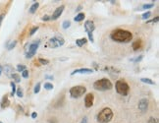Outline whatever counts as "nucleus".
Instances as JSON below:
<instances>
[{
  "label": "nucleus",
  "instance_id": "1",
  "mask_svg": "<svg viewBox=\"0 0 159 123\" xmlns=\"http://www.w3.org/2000/svg\"><path fill=\"white\" fill-rule=\"evenodd\" d=\"M110 37H111L113 40H115L117 43H129L133 38V35L129 31L122 30V29H117V30L113 31L111 33Z\"/></svg>",
  "mask_w": 159,
  "mask_h": 123
},
{
  "label": "nucleus",
  "instance_id": "2",
  "mask_svg": "<svg viewBox=\"0 0 159 123\" xmlns=\"http://www.w3.org/2000/svg\"><path fill=\"white\" fill-rule=\"evenodd\" d=\"M113 118V111L109 107L103 108L97 115V120L99 123H108Z\"/></svg>",
  "mask_w": 159,
  "mask_h": 123
},
{
  "label": "nucleus",
  "instance_id": "3",
  "mask_svg": "<svg viewBox=\"0 0 159 123\" xmlns=\"http://www.w3.org/2000/svg\"><path fill=\"white\" fill-rule=\"evenodd\" d=\"M93 88L97 91H107L111 90L113 88V85L111 81H109L106 78H103V79H100V80L94 82Z\"/></svg>",
  "mask_w": 159,
  "mask_h": 123
},
{
  "label": "nucleus",
  "instance_id": "4",
  "mask_svg": "<svg viewBox=\"0 0 159 123\" xmlns=\"http://www.w3.org/2000/svg\"><path fill=\"white\" fill-rule=\"evenodd\" d=\"M116 91L122 95H127L130 92V87L124 80H118L116 82Z\"/></svg>",
  "mask_w": 159,
  "mask_h": 123
},
{
  "label": "nucleus",
  "instance_id": "5",
  "mask_svg": "<svg viewBox=\"0 0 159 123\" xmlns=\"http://www.w3.org/2000/svg\"><path fill=\"white\" fill-rule=\"evenodd\" d=\"M85 92H86V89L84 87H83V86H76V87H73L70 90V95L72 98L77 99V98H80L84 94H85Z\"/></svg>",
  "mask_w": 159,
  "mask_h": 123
},
{
  "label": "nucleus",
  "instance_id": "6",
  "mask_svg": "<svg viewBox=\"0 0 159 123\" xmlns=\"http://www.w3.org/2000/svg\"><path fill=\"white\" fill-rule=\"evenodd\" d=\"M49 45L52 48H56L59 46H62L65 43V39L63 38L62 36H55L54 38H52L49 39Z\"/></svg>",
  "mask_w": 159,
  "mask_h": 123
},
{
  "label": "nucleus",
  "instance_id": "7",
  "mask_svg": "<svg viewBox=\"0 0 159 123\" xmlns=\"http://www.w3.org/2000/svg\"><path fill=\"white\" fill-rule=\"evenodd\" d=\"M38 44H39V42H37V43H33L30 44L28 49H27V52H26L27 58H32L37 53V50H38Z\"/></svg>",
  "mask_w": 159,
  "mask_h": 123
},
{
  "label": "nucleus",
  "instance_id": "8",
  "mask_svg": "<svg viewBox=\"0 0 159 123\" xmlns=\"http://www.w3.org/2000/svg\"><path fill=\"white\" fill-rule=\"evenodd\" d=\"M84 30L86 31V33H93V31L95 30V26H94V23L93 21H86L85 23H84Z\"/></svg>",
  "mask_w": 159,
  "mask_h": 123
},
{
  "label": "nucleus",
  "instance_id": "9",
  "mask_svg": "<svg viewBox=\"0 0 159 123\" xmlns=\"http://www.w3.org/2000/svg\"><path fill=\"white\" fill-rule=\"evenodd\" d=\"M93 101H94V97L91 93H89L85 95L84 98V104L86 107H91L93 105Z\"/></svg>",
  "mask_w": 159,
  "mask_h": 123
},
{
  "label": "nucleus",
  "instance_id": "10",
  "mask_svg": "<svg viewBox=\"0 0 159 123\" xmlns=\"http://www.w3.org/2000/svg\"><path fill=\"white\" fill-rule=\"evenodd\" d=\"M64 9H65V6L64 5H61L60 7H58L55 11H54V13L52 14V16L50 17V20H56L58 19L59 17H60L61 15H62V13H63V11H64Z\"/></svg>",
  "mask_w": 159,
  "mask_h": 123
},
{
  "label": "nucleus",
  "instance_id": "11",
  "mask_svg": "<svg viewBox=\"0 0 159 123\" xmlns=\"http://www.w3.org/2000/svg\"><path fill=\"white\" fill-rule=\"evenodd\" d=\"M148 108V100L146 99H142L139 102V109L141 112H145Z\"/></svg>",
  "mask_w": 159,
  "mask_h": 123
},
{
  "label": "nucleus",
  "instance_id": "12",
  "mask_svg": "<svg viewBox=\"0 0 159 123\" xmlns=\"http://www.w3.org/2000/svg\"><path fill=\"white\" fill-rule=\"evenodd\" d=\"M93 70L92 69H89V68H81V69H77L75 71H73L72 75H75V74H78V73H81V74H89V73H92Z\"/></svg>",
  "mask_w": 159,
  "mask_h": 123
},
{
  "label": "nucleus",
  "instance_id": "13",
  "mask_svg": "<svg viewBox=\"0 0 159 123\" xmlns=\"http://www.w3.org/2000/svg\"><path fill=\"white\" fill-rule=\"evenodd\" d=\"M9 104H10V101H9V99H8V97H7V95H4L3 99H2V100H1V108H5V107L9 106Z\"/></svg>",
  "mask_w": 159,
  "mask_h": 123
},
{
  "label": "nucleus",
  "instance_id": "14",
  "mask_svg": "<svg viewBox=\"0 0 159 123\" xmlns=\"http://www.w3.org/2000/svg\"><path fill=\"white\" fill-rule=\"evenodd\" d=\"M140 47H141V40L140 39H138V40L133 43V48H134V50H138Z\"/></svg>",
  "mask_w": 159,
  "mask_h": 123
},
{
  "label": "nucleus",
  "instance_id": "15",
  "mask_svg": "<svg viewBox=\"0 0 159 123\" xmlns=\"http://www.w3.org/2000/svg\"><path fill=\"white\" fill-rule=\"evenodd\" d=\"M86 43V38H78L77 40H76V44L78 45V46H83L84 44H85Z\"/></svg>",
  "mask_w": 159,
  "mask_h": 123
},
{
  "label": "nucleus",
  "instance_id": "16",
  "mask_svg": "<svg viewBox=\"0 0 159 123\" xmlns=\"http://www.w3.org/2000/svg\"><path fill=\"white\" fill-rule=\"evenodd\" d=\"M38 6H39V4H38V2H35V3H33L32 6H31V8H30V12L32 13V14H33L37 10H38Z\"/></svg>",
  "mask_w": 159,
  "mask_h": 123
},
{
  "label": "nucleus",
  "instance_id": "17",
  "mask_svg": "<svg viewBox=\"0 0 159 123\" xmlns=\"http://www.w3.org/2000/svg\"><path fill=\"white\" fill-rule=\"evenodd\" d=\"M140 81L142 82V83H145V84H149V85H154L155 83L153 81L151 80V79H148V78H141Z\"/></svg>",
  "mask_w": 159,
  "mask_h": 123
},
{
  "label": "nucleus",
  "instance_id": "18",
  "mask_svg": "<svg viewBox=\"0 0 159 123\" xmlns=\"http://www.w3.org/2000/svg\"><path fill=\"white\" fill-rule=\"evenodd\" d=\"M84 19V13H80V14H78L75 17L76 22H81V21H83Z\"/></svg>",
  "mask_w": 159,
  "mask_h": 123
},
{
  "label": "nucleus",
  "instance_id": "19",
  "mask_svg": "<svg viewBox=\"0 0 159 123\" xmlns=\"http://www.w3.org/2000/svg\"><path fill=\"white\" fill-rule=\"evenodd\" d=\"M62 26H63V29H68L71 26V22H70V21H67V20H66V21L63 22Z\"/></svg>",
  "mask_w": 159,
  "mask_h": 123
},
{
  "label": "nucleus",
  "instance_id": "20",
  "mask_svg": "<svg viewBox=\"0 0 159 123\" xmlns=\"http://www.w3.org/2000/svg\"><path fill=\"white\" fill-rule=\"evenodd\" d=\"M11 76H12V78L15 80V82H17V83L21 82V78H20V76L18 74H12Z\"/></svg>",
  "mask_w": 159,
  "mask_h": 123
},
{
  "label": "nucleus",
  "instance_id": "21",
  "mask_svg": "<svg viewBox=\"0 0 159 123\" xmlns=\"http://www.w3.org/2000/svg\"><path fill=\"white\" fill-rule=\"evenodd\" d=\"M44 88H45L46 90L50 91L53 89V85H52L51 83H45V84H44Z\"/></svg>",
  "mask_w": 159,
  "mask_h": 123
},
{
  "label": "nucleus",
  "instance_id": "22",
  "mask_svg": "<svg viewBox=\"0 0 159 123\" xmlns=\"http://www.w3.org/2000/svg\"><path fill=\"white\" fill-rule=\"evenodd\" d=\"M17 70L19 72H23L24 70H26V66H25V65H22V64H19V65L17 66Z\"/></svg>",
  "mask_w": 159,
  "mask_h": 123
},
{
  "label": "nucleus",
  "instance_id": "23",
  "mask_svg": "<svg viewBox=\"0 0 159 123\" xmlns=\"http://www.w3.org/2000/svg\"><path fill=\"white\" fill-rule=\"evenodd\" d=\"M150 16H151V13H150V12H146V13H143V14H142V19H144V20L148 19Z\"/></svg>",
  "mask_w": 159,
  "mask_h": 123
},
{
  "label": "nucleus",
  "instance_id": "24",
  "mask_svg": "<svg viewBox=\"0 0 159 123\" xmlns=\"http://www.w3.org/2000/svg\"><path fill=\"white\" fill-rule=\"evenodd\" d=\"M16 43H17V42H16V40H13V42H12V43H11L9 45H8V49H9V50H11V49H12L13 47H15Z\"/></svg>",
  "mask_w": 159,
  "mask_h": 123
},
{
  "label": "nucleus",
  "instance_id": "25",
  "mask_svg": "<svg viewBox=\"0 0 159 123\" xmlns=\"http://www.w3.org/2000/svg\"><path fill=\"white\" fill-rule=\"evenodd\" d=\"M39 91H40V84L38 83L37 86H35V88H34V93H35V94H38V93H39Z\"/></svg>",
  "mask_w": 159,
  "mask_h": 123
},
{
  "label": "nucleus",
  "instance_id": "26",
  "mask_svg": "<svg viewBox=\"0 0 159 123\" xmlns=\"http://www.w3.org/2000/svg\"><path fill=\"white\" fill-rule=\"evenodd\" d=\"M17 95H18L19 98H22V97H23V91H22L21 88H18V89H17Z\"/></svg>",
  "mask_w": 159,
  "mask_h": 123
},
{
  "label": "nucleus",
  "instance_id": "27",
  "mask_svg": "<svg viewBox=\"0 0 159 123\" xmlns=\"http://www.w3.org/2000/svg\"><path fill=\"white\" fill-rule=\"evenodd\" d=\"M38 61L41 63L42 65H46V64H48L49 63V61L48 60H46V59H42V58H39V60Z\"/></svg>",
  "mask_w": 159,
  "mask_h": 123
},
{
  "label": "nucleus",
  "instance_id": "28",
  "mask_svg": "<svg viewBox=\"0 0 159 123\" xmlns=\"http://www.w3.org/2000/svg\"><path fill=\"white\" fill-rule=\"evenodd\" d=\"M154 6V4H144L142 6V8L143 9H150V8H152Z\"/></svg>",
  "mask_w": 159,
  "mask_h": 123
},
{
  "label": "nucleus",
  "instance_id": "29",
  "mask_svg": "<svg viewBox=\"0 0 159 123\" xmlns=\"http://www.w3.org/2000/svg\"><path fill=\"white\" fill-rule=\"evenodd\" d=\"M22 75H23L24 78H28V71L26 69V70H24L23 72H22Z\"/></svg>",
  "mask_w": 159,
  "mask_h": 123
},
{
  "label": "nucleus",
  "instance_id": "30",
  "mask_svg": "<svg viewBox=\"0 0 159 123\" xmlns=\"http://www.w3.org/2000/svg\"><path fill=\"white\" fill-rule=\"evenodd\" d=\"M11 87H12V95H13L15 94V92H16V86H15V84L13 82L11 83Z\"/></svg>",
  "mask_w": 159,
  "mask_h": 123
},
{
  "label": "nucleus",
  "instance_id": "31",
  "mask_svg": "<svg viewBox=\"0 0 159 123\" xmlns=\"http://www.w3.org/2000/svg\"><path fill=\"white\" fill-rule=\"evenodd\" d=\"M147 123H157V120H156L154 117H150V118L148 119Z\"/></svg>",
  "mask_w": 159,
  "mask_h": 123
},
{
  "label": "nucleus",
  "instance_id": "32",
  "mask_svg": "<svg viewBox=\"0 0 159 123\" xmlns=\"http://www.w3.org/2000/svg\"><path fill=\"white\" fill-rule=\"evenodd\" d=\"M38 30V27H34V28H33V29H32V31H31V33H30V35H31V36H33V33H35Z\"/></svg>",
  "mask_w": 159,
  "mask_h": 123
},
{
  "label": "nucleus",
  "instance_id": "33",
  "mask_svg": "<svg viewBox=\"0 0 159 123\" xmlns=\"http://www.w3.org/2000/svg\"><path fill=\"white\" fill-rule=\"evenodd\" d=\"M156 22H158V17H155V19H152L150 20V21H147V23L149 24V23H156Z\"/></svg>",
  "mask_w": 159,
  "mask_h": 123
},
{
  "label": "nucleus",
  "instance_id": "34",
  "mask_svg": "<svg viewBox=\"0 0 159 123\" xmlns=\"http://www.w3.org/2000/svg\"><path fill=\"white\" fill-rule=\"evenodd\" d=\"M142 59V55H140V56H139L138 58H136V59H132V61H136V62H138V61H140Z\"/></svg>",
  "mask_w": 159,
  "mask_h": 123
},
{
  "label": "nucleus",
  "instance_id": "35",
  "mask_svg": "<svg viewBox=\"0 0 159 123\" xmlns=\"http://www.w3.org/2000/svg\"><path fill=\"white\" fill-rule=\"evenodd\" d=\"M42 20H43V21H47V20H50V17H49V16H47V15H45V16H43Z\"/></svg>",
  "mask_w": 159,
  "mask_h": 123
},
{
  "label": "nucleus",
  "instance_id": "36",
  "mask_svg": "<svg viewBox=\"0 0 159 123\" xmlns=\"http://www.w3.org/2000/svg\"><path fill=\"white\" fill-rule=\"evenodd\" d=\"M89 35V39H90V42L92 43L93 42V37H92V33H88Z\"/></svg>",
  "mask_w": 159,
  "mask_h": 123
},
{
  "label": "nucleus",
  "instance_id": "37",
  "mask_svg": "<svg viewBox=\"0 0 159 123\" xmlns=\"http://www.w3.org/2000/svg\"><path fill=\"white\" fill-rule=\"evenodd\" d=\"M3 18H4V14L0 15V25L2 23V21H3Z\"/></svg>",
  "mask_w": 159,
  "mask_h": 123
},
{
  "label": "nucleus",
  "instance_id": "38",
  "mask_svg": "<svg viewBox=\"0 0 159 123\" xmlns=\"http://www.w3.org/2000/svg\"><path fill=\"white\" fill-rule=\"evenodd\" d=\"M37 116H38V114H37V112H33V113L32 114V117H33V118H35Z\"/></svg>",
  "mask_w": 159,
  "mask_h": 123
},
{
  "label": "nucleus",
  "instance_id": "39",
  "mask_svg": "<svg viewBox=\"0 0 159 123\" xmlns=\"http://www.w3.org/2000/svg\"><path fill=\"white\" fill-rule=\"evenodd\" d=\"M86 120H88V118H86V117H84V119H83L82 123H86Z\"/></svg>",
  "mask_w": 159,
  "mask_h": 123
},
{
  "label": "nucleus",
  "instance_id": "40",
  "mask_svg": "<svg viewBox=\"0 0 159 123\" xmlns=\"http://www.w3.org/2000/svg\"><path fill=\"white\" fill-rule=\"evenodd\" d=\"M1 73H2V67L0 66V75H1Z\"/></svg>",
  "mask_w": 159,
  "mask_h": 123
},
{
  "label": "nucleus",
  "instance_id": "41",
  "mask_svg": "<svg viewBox=\"0 0 159 123\" xmlns=\"http://www.w3.org/2000/svg\"><path fill=\"white\" fill-rule=\"evenodd\" d=\"M0 123H2V122H0Z\"/></svg>",
  "mask_w": 159,
  "mask_h": 123
}]
</instances>
